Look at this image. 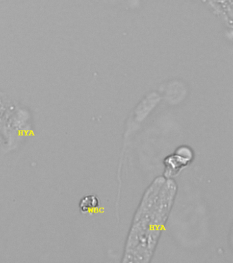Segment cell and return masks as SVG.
Instances as JSON below:
<instances>
[{
	"label": "cell",
	"instance_id": "1",
	"mask_svg": "<svg viewBox=\"0 0 233 263\" xmlns=\"http://www.w3.org/2000/svg\"><path fill=\"white\" fill-rule=\"evenodd\" d=\"M99 200L95 196H88L82 198L80 202V209L83 213L89 212L90 210L96 209L99 206Z\"/></svg>",
	"mask_w": 233,
	"mask_h": 263
}]
</instances>
